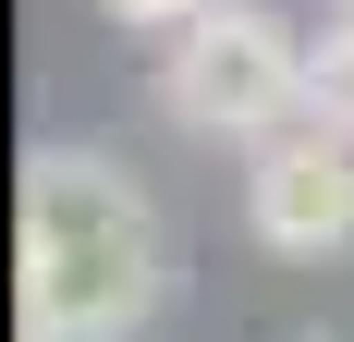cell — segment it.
Returning <instances> with one entry per match:
<instances>
[{
    "label": "cell",
    "mask_w": 354,
    "mask_h": 342,
    "mask_svg": "<svg viewBox=\"0 0 354 342\" xmlns=\"http://www.w3.org/2000/svg\"><path fill=\"white\" fill-rule=\"evenodd\" d=\"M98 12H110L122 37H183L196 12H208V0H98Z\"/></svg>",
    "instance_id": "5"
},
{
    "label": "cell",
    "mask_w": 354,
    "mask_h": 342,
    "mask_svg": "<svg viewBox=\"0 0 354 342\" xmlns=\"http://www.w3.org/2000/svg\"><path fill=\"white\" fill-rule=\"evenodd\" d=\"M245 233L293 269H318L354 244V135L330 123H293V135L245 147Z\"/></svg>",
    "instance_id": "3"
},
{
    "label": "cell",
    "mask_w": 354,
    "mask_h": 342,
    "mask_svg": "<svg viewBox=\"0 0 354 342\" xmlns=\"http://www.w3.org/2000/svg\"><path fill=\"white\" fill-rule=\"evenodd\" d=\"M318 342H330V330H318Z\"/></svg>",
    "instance_id": "7"
},
{
    "label": "cell",
    "mask_w": 354,
    "mask_h": 342,
    "mask_svg": "<svg viewBox=\"0 0 354 342\" xmlns=\"http://www.w3.org/2000/svg\"><path fill=\"white\" fill-rule=\"evenodd\" d=\"M171 294V244H159V196L86 135L25 147L12 183V306L25 342H135Z\"/></svg>",
    "instance_id": "1"
},
{
    "label": "cell",
    "mask_w": 354,
    "mask_h": 342,
    "mask_svg": "<svg viewBox=\"0 0 354 342\" xmlns=\"http://www.w3.org/2000/svg\"><path fill=\"white\" fill-rule=\"evenodd\" d=\"M159 110L208 147H269L306 123V37L269 0H208L183 37H159Z\"/></svg>",
    "instance_id": "2"
},
{
    "label": "cell",
    "mask_w": 354,
    "mask_h": 342,
    "mask_svg": "<svg viewBox=\"0 0 354 342\" xmlns=\"http://www.w3.org/2000/svg\"><path fill=\"white\" fill-rule=\"evenodd\" d=\"M306 123L354 135V12H330V25L306 37Z\"/></svg>",
    "instance_id": "4"
},
{
    "label": "cell",
    "mask_w": 354,
    "mask_h": 342,
    "mask_svg": "<svg viewBox=\"0 0 354 342\" xmlns=\"http://www.w3.org/2000/svg\"><path fill=\"white\" fill-rule=\"evenodd\" d=\"M342 12H354V0H342Z\"/></svg>",
    "instance_id": "6"
}]
</instances>
